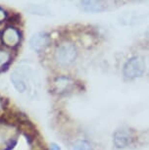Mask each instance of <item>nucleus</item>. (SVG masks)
Segmentation results:
<instances>
[{"label": "nucleus", "instance_id": "obj_4", "mask_svg": "<svg viewBox=\"0 0 149 150\" xmlns=\"http://www.w3.org/2000/svg\"><path fill=\"white\" fill-rule=\"evenodd\" d=\"M1 42L8 48H16L21 43L22 35L17 28L13 26H8L2 30L0 33Z\"/></svg>", "mask_w": 149, "mask_h": 150}, {"label": "nucleus", "instance_id": "obj_10", "mask_svg": "<svg viewBox=\"0 0 149 150\" xmlns=\"http://www.w3.org/2000/svg\"><path fill=\"white\" fill-rule=\"evenodd\" d=\"M12 53L5 48H0V71L6 69L12 61Z\"/></svg>", "mask_w": 149, "mask_h": 150}, {"label": "nucleus", "instance_id": "obj_3", "mask_svg": "<svg viewBox=\"0 0 149 150\" xmlns=\"http://www.w3.org/2000/svg\"><path fill=\"white\" fill-rule=\"evenodd\" d=\"M146 69V64L144 59L140 56H134L129 59L124 66V76L129 80H134L139 78L144 74Z\"/></svg>", "mask_w": 149, "mask_h": 150}, {"label": "nucleus", "instance_id": "obj_1", "mask_svg": "<svg viewBox=\"0 0 149 150\" xmlns=\"http://www.w3.org/2000/svg\"><path fill=\"white\" fill-rule=\"evenodd\" d=\"M78 55L77 47L71 41L60 43L54 52V59L60 66H69L76 60Z\"/></svg>", "mask_w": 149, "mask_h": 150}, {"label": "nucleus", "instance_id": "obj_14", "mask_svg": "<svg viewBox=\"0 0 149 150\" xmlns=\"http://www.w3.org/2000/svg\"><path fill=\"white\" fill-rule=\"evenodd\" d=\"M50 150H61V147L59 146L57 143L53 142L50 144Z\"/></svg>", "mask_w": 149, "mask_h": 150}, {"label": "nucleus", "instance_id": "obj_12", "mask_svg": "<svg viewBox=\"0 0 149 150\" xmlns=\"http://www.w3.org/2000/svg\"><path fill=\"white\" fill-rule=\"evenodd\" d=\"M28 12H30V14H33V15H47L49 13V11L47 10V8L40 6V5H30L29 7L27 8Z\"/></svg>", "mask_w": 149, "mask_h": 150}, {"label": "nucleus", "instance_id": "obj_5", "mask_svg": "<svg viewBox=\"0 0 149 150\" xmlns=\"http://www.w3.org/2000/svg\"><path fill=\"white\" fill-rule=\"evenodd\" d=\"M75 81L67 76H59L52 81V90L55 94L58 95H63L71 92L75 88Z\"/></svg>", "mask_w": 149, "mask_h": 150}, {"label": "nucleus", "instance_id": "obj_7", "mask_svg": "<svg viewBox=\"0 0 149 150\" xmlns=\"http://www.w3.org/2000/svg\"><path fill=\"white\" fill-rule=\"evenodd\" d=\"M30 78L25 77L23 71L16 70L11 74V81H12L14 87L20 93H23L28 89L27 81H30Z\"/></svg>", "mask_w": 149, "mask_h": 150}, {"label": "nucleus", "instance_id": "obj_15", "mask_svg": "<svg viewBox=\"0 0 149 150\" xmlns=\"http://www.w3.org/2000/svg\"><path fill=\"white\" fill-rule=\"evenodd\" d=\"M4 107H5L4 100H3V98H1V97H0V115H1V113L3 112Z\"/></svg>", "mask_w": 149, "mask_h": 150}, {"label": "nucleus", "instance_id": "obj_11", "mask_svg": "<svg viewBox=\"0 0 149 150\" xmlns=\"http://www.w3.org/2000/svg\"><path fill=\"white\" fill-rule=\"evenodd\" d=\"M72 150H93V147L85 139H78L73 143Z\"/></svg>", "mask_w": 149, "mask_h": 150}, {"label": "nucleus", "instance_id": "obj_8", "mask_svg": "<svg viewBox=\"0 0 149 150\" xmlns=\"http://www.w3.org/2000/svg\"><path fill=\"white\" fill-rule=\"evenodd\" d=\"M81 6L85 11L91 13L103 12L106 9L103 0H81Z\"/></svg>", "mask_w": 149, "mask_h": 150}, {"label": "nucleus", "instance_id": "obj_2", "mask_svg": "<svg viewBox=\"0 0 149 150\" xmlns=\"http://www.w3.org/2000/svg\"><path fill=\"white\" fill-rule=\"evenodd\" d=\"M19 131L12 123L0 122V150H10L15 145Z\"/></svg>", "mask_w": 149, "mask_h": 150}, {"label": "nucleus", "instance_id": "obj_13", "mask_svg": "<svg viewBox=\"0 0 149 150\" xmlns=\"http://www.w3.org/2000/svg\"><path fill=\"white\" fill-rule=\"evenodd\" d=\"M7 15L8 14H7L6 11L0 7V24H2V23L7 19Z\"/></svg>", "mask_w": 149, "mask_h": 150}, {"label": "nucleus", "instance_id": "obj_6", "mask_svg": "<svg viewBox=\"0 0 149 150\" xmlns=\"http://www.w3.org/2000/svg\"><path fill=\"white\" fill-rule=\"evenodd\" d=\"M51 38L48 33L39 32L35 33L30 39V46L35 52H41L49 46Z\"/></svg>", "mask_w": 149, "mask_h": 150}, {"label": "nucleus", "instance_id": "obj_9", "mask_svg": "<svg viewBox=\"0 0 149 150\" xmlns=\"http://www.w3.org/2000/svg\"><path fill=\"white\" fill-rule=\"evenodd\" d=\"M133 141V137L126 131H117L114 134V143L118 148H124L130 145Z\"/></svg>", "mask_w": 149, "mask_h": 150}]
</instances>
